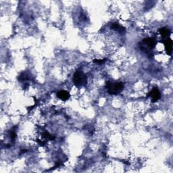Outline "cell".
I'll return each instance as SVG.
<instances>
[{
	"instance_id": "obj_9",
	"label": "cell",
	"mask_w": 173,
	"mask_h": 173,
	"mask_svg": "<svg viewBox=\"0 0 173 173\" xmlns=\"http://www.w3.org/2000/svg\"><path fill=\"white\" fill-rule=\"evenodd\" d=\"M43 137L45 138L46 139H48V140H51V141H53L55 139V137H53L51 135V134L47 132H44L43 133Z\"/></svg>"
},
{
	"instance_id": "obj_4",
	"label": "cell",
	"mask_w": 173,
	"mask_h": 173,
	"mask_svg": "<svg viewBox=\"0 0 173 173\" xmlns=\"http://www.w3.org/2000/svg\"><path fill=\"white\" fill-rule=\"evenodd\" d=\"M142 43L143 45H147V47L148 48H150V50H152L153 48L156 47V41L153 38H145L142 41Z\"/></svg>"
},
{
	"instance_id": "obj_11",
	"label": "cell",
	"mask_w": 173,
	"mask_h": 173,
	"mask_svg": "<svg viewBox=\"0 0 173 173\" xmlns=\"http://www.w3.org/2000/svg\"><path fill=\"white\" fill-rule=\"evenodd\" d=\"M10 139L12 140H14L16 137V134L14 131H11L10 133Z\"/></svg>"
},
{
	"instance_id": "obj_5",
	"label": "cell",
	"mask_w": 173,
	"mask_h": 173,
	"mask_svg": "<svg viewBox=\"0 0 173 173\" xmlns=\"http://www.w3.org/2000/svg\"><path fill=\"white\" fill-rule=\"evenodd\" d=\"M163 43L165 46V50L168 55L171 56L172 52V40L168 38L163 41Z\"/></svg>"
},
{
	"instance_id": "obj_2",
	"label": "cell",
	"mask_w": 173,
	"mask_h": 173,
	"mask_svg": "<svg viewBox=\"0 0 173 173\" xmlns=\"http://www.w3.org/2000/svg\"><path fill=\"white\" fill-rule=\"evenodd\" d=\"M105 87L107 89L108 93L110 95H118L123 90L124 85L121 82H116L114 83L107 81Z\"/></svg>"
},
{
	"instance_id": "obj_10",
	"label": "cell",
	"mask_w": 173,
	"mask_h": 173,
	"mask_svg": "<svg viewBox=\"0 0 173 173\" xmlns=\"http://www.w3.org/2000/svg\"><path fill=\"white\" fill-rule=\"evenodd\" d=\"M106 62V59H95L93 60V62L95 63H97V64H102L105 63V62Z\"/></svg>"
},
{
	"instance_id": "obj_6",
	"label": "cell",
	"mask_w": 173,
	"mask_h": 173,
	"mask_svg": "<svg viewBox=\"0 0 173 173\" xmlns=\"http://www.w3.org/2000/svg\"><path fill=\"white\" fill-rule=\"evenodd\" d=\"M57 97H58L59 99L62 100V101L65 102L67 101L68 99H69V98L70 97V95L68 91H67L66 90H62L57 93Z\"/></svg>"
},
{
	"instance_id": "obj_1",
	"label": "cell",
	"mask_w": 173,
	"mask_h": 173,
	"mask_svg": "<svg viewBox=\"0 0 173 173\" xmlns=\"http://www.w3.org/2000/svg\"><path fill=\"white\" fill-rule=\"evenodd\" d=\"M74 85L78 88L85 86L87 83V77L81 70H77L74 73L72 78Z\"/></svg>"
},
{
	"instance_id": "obj_8",
	"label": "cell",
	"mask_w": 173,
	"mask_h": 173,
	"mask_svg": "<svg viewBox=\"0 0 173 173\" xmlns=\"http://www.w3.org/2000/svg\"><path fill=\"white\" fill-rule=\"evenodd\" d=\"M111 29L114 30V31L120 32L121 33L122 32H124V31H125V29H124V27L121 26L120 24H112V25H111Z\"/></svg>"
},
{
	"instance_id": "obj_3",
	"label": "cell",
	"mask_w": 173,
	"mask_h": 173,
	"mask_svg": "<svg viewBox=\"0 0 173 173\" xmlns=\"http://www.w3.org/2000/svg\"><path fill=\"white\" fill-rule=\"evenodd\" d=\"M147 97H151V102H152L153 103L157 102L161 97L160 91H159V89L157 87H153L150 91V93H148Z\"/></svg>"
},
{
	"instance_id": "obj_7",
	"label": "cell",
	"mask_w": 173,
	"mask_h": 173,
	"mask_svg": "<svg viewBox=\"0 0 173 173\" xmlns=\"http://www.w3.org/2000/svg\"><path fill=\"white\" fill-rule=\"evenodd\" d=\"M159 32L160 33L162 39H168L169 38L170 33H171V31H170L168 29L161 28V29H159Z\"/></svg>"
}]
</instances>
